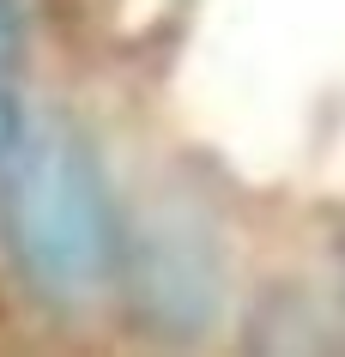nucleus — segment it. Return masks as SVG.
<instances>
[{
    "label": "nucleus",
    "instance_id": "f03ea898",
    "mask_svg": "<svg viewBox=\"0 0 345 357\" xmlns=\"http://www.w3.org/2000/svg\"><path fill=\"white\" fill-rule=\"evenodd\" d=\"M128 266V297L139 321L164 339H200L224 315V266L218 248L188 218H146L139 236L121 255Z\"/></svg>",
    "mask_w": 345,
    "mask_h": 357
},
{
    "label": "nucleus",
    "instance_id": "20e7f679",
    "mask_svg": "<svg viewBox=\"0 0 345 357\" xmlns=\"http://www.w3.org/2000/svg\"><path fill=\"white\" fill-rule=\"evenodd\" d=\"M19 49H24V19H19L13 0H0V73L19 61Z\"/></svg>",
    "mask_w": 345,
    "mask_h": 357
},
{
    "label": "nucleus",
    "instance_id": "7ed1b4c3",
    "mask_svg": "<svg viewBox=\"0 0 345 357\" xmlns=\"http://www.w3.org/2000/svg\"><path fill=\"white\" fill-rule=\"evenodd\" d=\"M24 146H31V121H24L19 97L0 85V200H6V188H13V169H19Z\"/></svg>",
    "mask_w": 345,
    "mask_h": 357
},
{
    "label": "nucleus",
    "instance_id": "f257e3e1",
    "mask_svg": "<svg viewBox=\"0 0 345 357\" xmlns=\"http://www.w3.org/2000/svg\"><path fill=\"white\" fill-rule=\"evenodd\" d=\"M6 243L24 284L49 303H85L121 266V236L91 151L67 128L31 133L13 188L0 200Z\"/></svg>",
    "mask_w": 345,
    "mask_h": 357
}]
</instances>
